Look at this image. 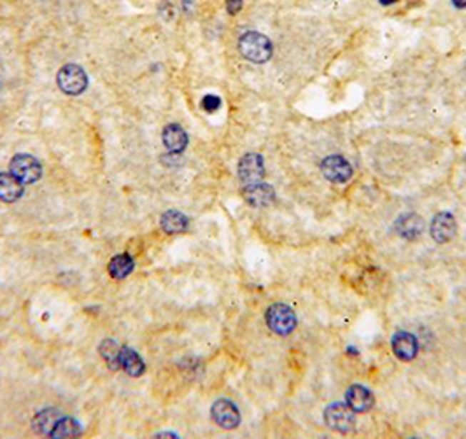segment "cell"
<instances>
[{"label":"cell","instance_id":"1","mask_svg":"<svg viewBox=\"0 0 466 439\" xmlns=\"http://www.w3.org/2000/svg\"><path fill=\"white\" fill-rule=\"evenodd\" d=\"M238 51L253 63H265L272 58L273 46L267 36L260 32H245L238 38Z\"/></svg>","mask_w":466,"mask_h":439},{"label":"cell","instance_id":"2","mask_svg":"<svg viewBox=\"0 0 466 439\" xmlns=\"http://www.w3.org/2000/svg\"><path fill=\"white\" fill-rule=\"evenodd\" d=\"M56 84L65 95L78 96L84 93L88 88V76L83 67L74 63L64 65L56 74Z\"/></svg>","mask_w":466,"mask_h":439},{"label":"cell","instance_id":"3","mask_svg":"<svg viewBox=\"0 0 466 439\" xmlns=\"http://www.w3.org/2000/svg\"><path fill=\"white\" fill-rule=\"evenodd\" d=\"M265 321H267V326L270 327L279 336H288L295 331L296 327V315L293 311L291 306L284 305V303H275L267 310L265 314Z\"/></svg>","mask_w":466,"mask_h":439},{"label":"cell","instance_id":"4","mask_svg":"<svg viewBox=\"0 0 466 439\" xmlns=\"http://www.w3.org/2000/svg\"><path fill=\"white\" fill-rule=\"evenodd\" d=\"M325 422L330 429H333L335 433H340V434L353 433L354 427H356L354 411L350 410L349 404H344V403L330 404V406L325 410Z\"/></svg>","mask_w":466,"mask_h":439},{"label":"cell","instance_id":"5","mask_svg":"<svg viewBox=\"0 0 466 439\" xmlns=\"http://www.w3.org/2000/svg\"><path fill=\"white\" fill-rule=\"evenodd\" d=\"M9 170L23 184H34L41 179L42 165L37 157L30 156V154H16L9 161Z\"/></svg>","mask_w":466,"mask_h":439},{"label":"cell","instance_id":"6","mask_svg":"<svg viewBox=\"0 0 466 439\" xmlns=\"http://www.w3.org/2000/svg\"><path fill=\"white\" fill-rule=\"evenodd\" d=\"M265 177V163L261 154L249 153L238 161V179L244 186L261 182Z\"/></svg>","mask_w":466,"mask_h":439},{"label":"cell","instance_id":"7","mask_svg":"<svg viewBox=\"0 0 466 439\" xmlns=\"http://www.w3.org/2000/svg\"><path fill=\"white\" fill-rule=\"evenodd\" d=\"M321 172L326 179L335 184H344L353 177V167L344 156L331 154L321 161Z\"/></svg>","mask_w":466,"mask_h":439},{"label":"cell","instance_id":"8","mask_svg":"<svg viewBox=\"0 0 466 439\" xmlns=\"http://www.w3.org/2000/svg\"><path fill=\"white\" fill-rule=\"evenodd\" d=\"M211 417L219 427L226 430H232L240 423V413L237 406L228 399H218L211 408Z\"/></svg>","mask_w":466,"mask_h":439},{"label":"cell","instance_id":"9","mask_svg":"<svg viewBox=\"0 0 466 439\" xmlns=\"http://www.w3.org/2000/svg\"><path fill=\"white\" fill-rule=\"evenodd\" d=\"M456 219H454V215L450 214V212H440V214L435 215L433 221H431L430 233L437 244H447V242H450L456 237Z\"/></svg>","mask_w":466,"mask_h":439},{"label":"cell","instance_id":"10","mask_svg":"<svg viewBox=\"0 0 466 439\" xmlns=\"http://www.w3.org/2000/svg\"><path fill=\"white\" fill-rule=\"evenodd\" d=\"M242 195H244L245 202L249 203L251 207H268L272 205L273 200H275V191L272 190V186L265 182H256V184H249V186H244L242 190Z\"/></svg>","mask_w":466,"mask_h":439},{"label":"cell","instance_id":"11","mask_svg":"<svg viewBox=\"0 0 466 439\" xmlns=\"http://www.w3.org/2000/svg\"><path fill=\"white\" fill-rule=\"evenodd\" d=\"M396 233L402 238H407V240H414V238L421 237L422 231H425V219L417 214H408L400 215L395 222Z\"/></svg>","mask_w":466,"mask_h":439},{"label":"cell","instance_id":"12","mask_svg":"<svg viewBox=\"0 0 466 439\" xmlns=\"http://www.w3.org/2000/svg\"><path fill=\"white\" fill-rule=\"evenodd\" d=\"M417 338L414 334L407 333V331H400L392 336V352L398 359L402 361H412L417 356Z\"/></svg>","mask_w":466,"mask_h":439},{"label":"cell","instance_id":"13","mask_svg":"<svg viewBox=\"0 0 466 439\" xmlns=\"http://www.w3.org/2000/svg\"><path fill=\"white\" fill-rule=\"evenodd\" d=\"M161 140H163L167 151L171 153L181 154L188 148V133L184 132L183 126L176 125V123L165 126L163 133H161Z\"/></svg>","mask_w":466,"mask_h":439},{"label":"cell","instance_id":"14","mask_svg":"<svg viewBox=\"0 0 466 439\" xmlns=\"http://www.w3.org/2000/svg\"><path fill=\"white\" fill-rule=\"evenodd\" d=\"M345 399H348V404L354 413H365L375 403L372 392L368 388L361 387V385H353L345 394Z\"/></svg>","mask_w":466,"mask_h":439},{"label":"cell","instance_id":"15","mask_svg":"<svg viewBox=\"0 0 466 439\" xmlns=\"http://www.w3.org/2000/svg\"><path fill=\"white\" fill-rule=\"evenodd\" d=\"M119 366L125 369L126 375L133 376V378L142 376L146 371V364L144 361H142V357L138 356L136 350L130 348V346H123V348L119 350Z\"/></svg>","mask_w":466,"mask_h":439},{"label":"cell","instance_id":"16","mask_svg":"<svg viewBox=\"0 0 466 439\" xmlns=\"http://www.w3.org/2000/svg\"><path fill=\"white\" fill-rule=\"evenodd\" d=\"M23 195V182L13 173H0V200L6 203L18 202Z\"/></svg>","mask_w":466,"mask_h":439},{"label":"cell","instance_id":"17","mask_svg":"<svg viewBox=\"0 0 466 439\" xmlns=\"http://www.w3.org/2000/svg\"><path fill=\"white\" fill-rule=\"evenodd\" d=\"M160 226L165 233L168 234H179L184 233L190 226V221H188L186 215L179 210H167L163 212V215L160 217Z\"/></svg>","mask_w":466,"mask_h":439},{"label":"cell","instance_id":"18","mask_svg":"<svg viewBox=\"0 0 466 439\" xmlns=\"http://www.w3.org/2000/svg\"><path fill=\"white\" fill-rule=\"evenodd\" d=\"M136 268V261L130 254H119L114 256L109 263V275L116 280H123L130 275Z\"/></svg>","mask_w":466,"mask_h":439},{"label":"cell","instance_id":"19","mask_svg":"<svg viewBox=\"0 0 466 439\" xmlns=\"http://www.w3.org/2000/svg\"><path fill=\"white\" fill-rule=\"evenodd\" d=\"M60 413L55 408H46L41 413H37V417L34 418V430L39 434H51L53 427L56 425V422L60 420Z\"/></svg>","mask_w":466,"mask_h":439},{"label":"cell","instance_id":"20","mask_svg":"<svg viewBox=\"0 0 466 439\" xmlns=\"http://www.w3.org/2000/svg\"><path fill=\"white\" fill-rule=\"evenodd\" d=\"M83 433V427L79 425V422L76 418H60L56 422V425L53 427L49 438L55 439H65V438H79Z\"/></svg>","mask_w":466,"mask_h":439},{"label":"cell","instance_id":"21","mask_svg":"<svg viewBox=\"0 0 466 439\" xmlns=\"http://www.w3.org/2000/svg\"><path fill=\"white\" fill-rule=\"evenodd\" d=\"M119 350L121 348H119L116 341L111 340V338L103 340L98 346L100 356L103 357V361H106L107 366H109V369H113V371H116L119 368Z\"/></svg>","mask_w":466,"mask_h":439},{"label":"cell","instance_id":"22","mask_svg":"<svg viewBox=\"0 0 466 439\" xmlns=\"http://www.w3.org/2000/svg\"><path fill=\"white\" fill-rule=\"evenodd\" d=\"M202 107L207 113H214V110H218L219 107H221V100L216 95H207L206 98L202 100Z\"/></svg>","mask_w":466,"mask_h":439},{"label":"cell","instance_id":"23","mask_svg":"<svg viewBox=\"0 0 466 439\" xmlns=\"http://www.w3.org/2000/svg\"><path fill=\"white\" fill-rule=\"evenodd\" d=\"M242 6H244V0H226V11H228V14H232V16L240 13Z\"/></svg>","mask_w":466,"mask_h":439},{"label":"cell","instance_id":"24","mask_svg":"<svg viewBox=\"0 0 466 439\" xmlns=\"http://www.w3.org/2000/svg\"><path fill=\"white\" fill-rule=\"evenodd\" d=\"M452 6L457 9H466V0H452Z\"/></svg>","mask_w":466,"mask_h":439},{"label":"cell","instance_id":"25","mask_svg":"<svg viewBox=\"0 0 466 439\" xmlns=\"http://www.w3.org/2000/svg\"><path fill=\"white\" fill-rule=\"evenodd\" d=\"M395 2H398V0H380V4H384V6H391Z\"/></svg>","mask_w":466,"mask_h":439},{"label":"cell","instance_id":"26","mask_svg":"<svg viewBox=\"0 0 466 439\" xmlns=\"http://www.w3.org/2000/svg\"><path fill=\"white\" fill-rule=\"evenodd\" d=\"M0 90H2V83H0Z\"/></svg>","mask_w":466,"mask_h":439}]
</instances>
